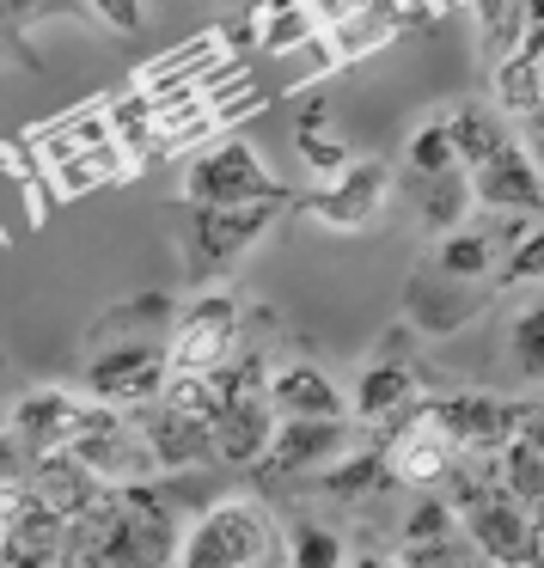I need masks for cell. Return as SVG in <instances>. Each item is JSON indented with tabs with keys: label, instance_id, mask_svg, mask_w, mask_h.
Returning a JSON list of instances; mask_svg holds the SVG:
<instances>
[{
	"label": "cell",
	"instance_id": "obj_1",
	"mask_svg": "<svg viewBox=\"0 0 544 568\" xmlns=\"http://www.w3.org/2000/svg\"><path fill=\"white\" fill-rule=\"evenodd\" d=\"M275 562H288L275 514L251 495H226V501H209L202 514H190L172 568H275Z\"/></svg>",
	"mask_w": 544,
	"mask_h": 568
},
{
	"label": "cell",
	"instance_id": "obj_2",
	"mask_svg": "<svg viewBox=\"0 0 544 568\" xmlns=\"http://www.w3.org/2000/svg\"><path fill=\"white\" fill-rule=\"evenodd\" d=\"M282 209H294V196L251 202V209H184V214H178V257H184V282L190 287L221 282L245 251H258L263 239H270V226L282 221Z\"/></svg>",
	"mask_w": 544,
	"mask_h": 568
},
{
	"label": "cell",
	"instance_id": "obj_3",
	"mask_svg": "<svg viewBox=\"0 0 544 568\" xmlns=\"http://www.w3.org/2000/svg\"><path fill=\"white\" fill-rule=\"evenodd\" d=\"M165 379H172V343H129V336H111V343H87V367H80V392L87 404L104 409H135L160 404Z\"/></svg>",
	"mask_w": 544,
	"mask_h": 568
},
{
	"label": "cell",
	"instance_id": "obj_4",
	"mask_svg": "<svg viewBox=\"0 0 544 568\" xmlns=\"http://www.w3.org/2000/svg\"><path fill=\"white\" fill-rule=\"evenodd\" d=\"M538 416V404H514V397H490V392H453V397H416L397 422L434 428L441 440H453L459 453H502L526 422Z\"/></svg>",
	"mask_w": 544,
	"mask_h": 568
},
{
	"label": "cell",
	"instance_id": "obj_5",
	"mask_svg": "<svg viewBox=\"0 0 544 568\" xmlns=\"http://www.w3.org/2000/svg\"><path fill=\"white\" fill-rule=\"evenodd\" d=\"M288 190L270 178L258 148L239 135H221L184 165V209H251V202H282Z\"/></svg>",
	"mask_w": 544,
	"mask_h": 568
},
{
	"label": "cell",
	"instance_id": "obj_6",
	"mask_svg": "<svg viewBox=\"0 0 544 568\" xmlns=\"http://www.w3.org/2000/svg\"><path fill=\"white\" fill-rule=\"evenodd\" d=\"M74 458H80V470H92V477L104 483V489H129V483H153V477H160V458H153V446L141 440L135 416L104 409V404H87Z\"/></svg>",
	"mask_w": 544,
	"mask_h": 568
},
{
	"label": "cell",
	"instance_id": "obj_7",
	"mask_svg": "<svg viewBox=\"0 0 544 568\" xmlns=\"http://www.w3.org/2000/svg\"><path fill=\"white\" fill-rule=\"evenodd\" d=\"M385 202H392V165L385 160H355L349 172H336L324 190L300 196L294 209L306 214V221L331 226V233H367V226L385 214Z\"/></svg>",
	"mask_w": 544,
	"mask_h": 568
},
{
	"label": "cell",
	"instance_id": "obj_8",
	"mask_svg": "<svg viewBox=\"0 0 544 568\" xmlns=\"http://www.w3.org/2000/svg\"><path fill=\"white\" fill-rule=\"evenodd\" d=\"M239 343V300L233 294H197L178 312L172 331V373H214L233 361Z\"/></svg>",
	"mask_w": 544,
	"mask_h": 568
},
{
	"label": "cell",
	"instance_id": "obj_9",
	"mask_svg": "<svg viewBox=\"0 0 544 568\" xmlns=\"http://www.w3.org/2000/svg\"><path fill=\"white\" fill-rule=\"evenodd\" d=\"M80 416H87V397L62 392V385H43V392H26L7 409V428L26 440L31 465H38V458H50V453H74Z\"/></svg>",
	"mask_w": 544,
	"mask_h": 568
},
{
	"label": "cell",
	"instance_id": "obj_10",
	"mask_svg": "<svg viewBox=\"0 0 544 568\" xmlns=\"http://www.w3.org/2000/svg\"><path fill=\"white\" fill-rule=\"evenodd\" d=\"M471 196L483 214H520V221H544V172L526 160V148H502L490 165L471 172Z\"/></svg>",
	"mask_w": 544,
	"mask_h": 568
},
{
	"label": "cell",
	"instance_id": "obj_11",
	"mask_svg": "<svg viewBox=\"0 0 544 568\" xmlns=\"http://www.w3.org/2000/svg\"><path fill=\"white\" fill-rule=\"evenodd\" d=\"M385 465H392L397 489L441 495L459 465V446L441 440L434 428H416V422H385Z\"/></svg>",
	"mask_w": 544,
	"mask_h": 568
},
{
	"label": "cell",
	"instance_id": "obj_12",
	"mask_svg": "<svg viewBox=\"0 0 544 568\" xmlns=\"http://www.w3.org/2000/svg\"><path fill=\"white\" fill-rule=\"evenodd\" d=\"M397 38V19H392V0H380V7H349L343 19H331V26L312 38V68H349V62H361V55H373V50H385V43Z\"/></svg>",
	"mask_w": 544,
	"mask_h": 568
},
{
	"label": "cell",
	"instance_id": "obj_13",
	"mask_svg": "<svg viewBox=\"0 0 544 568\" xmlns=\"http://www.w3.org/2000/svg\"><path fill=\"white\" fill-rule=\"evenodd\" d=\"M135 428L153 446V458H160V477L165 470L221 465L214 458V422H190V416H172L165 404H148V409H135Z\"/></svg>",
	"mask_w": 544,
	"mask_h": 568
},
{
	"label": "cell",
	"instance_id": "obj_14",
	"mask_svg": "<svg viewBox=\"0 0 544 568\" xmlns=\"http://www.w3.org/2000/svg\"><path fill=\"white\" fill-rule=\"evenodd\" d=\"M343 446H349V422H275L270 458L258 470H270V477H306V470L336 465Z\"/></svg>",
	"mask_w": 544,
	"mask_h": 568
},
{
	"label": "cell",
	"instance_id": "obj_15",
	"mask_svg": "<svg viewBox=\"0 0 544 568\" xmlns=\"http://www.w3.org/2000/svg\"><path fill=\"white\" fill-rule=\"evenodd\" d=\"M270 404L282 422H349V397L336 392V379L312 361L270 373Z\"/></svg>",
	"mask_w": 544,
	"mask_h": 568
},
{
	"label": "cell",
	"instance_id": "obj_16",
	"mask_svg": "<svg viewBox=\"0 0 544 568\" xmlns=\"http://www.w3.org/2000/svg\"><path fill=\"white\" fill-rule=\"evenodd\" d=\"M62 556H68V519L50 514V507L31 495V501L7 519V531H0V568H62Z\"/></svg>",
	"mask_w": 544,
	"mask_h": 568
},
{
	"label": "cell",
	"instance_id": "obj_17",
	"mask_svg": "<svg viewBox=\"0 0 544 568\" xmlns=\"http://www.w3.org/2000/svg\"><path fill=\"white\" fill-rule=\"evenodd\" d=\"M416 397H422V367H410V361H367L361 379H355V392H349V416L397 422Z\"/></svg>",
	"mask_w": 544,
	"mask_h": 568
},
{
	"label": "cell",
	"instance_id": "obj_18",
	"mask_svg": "<svg viewBox=\"0 0 544 568\" xmlns=\"http://www.w3.org/2000/svg\"><path fill=\"white\" fill-rule=\"evenodd\" d=\"M416 270L441 275V282H459V287H477V294H483V287L495 282V270H502V251H495V245H490V233H483V226L471 221L465 233L434 239L429 257H422Z\"/></svg>",
	"mask_w": 544,
	"mask_h": 568
},
{
	"label": "cell",
	"instance_id": "obj_19",
	"mask_svg": "<svg viewBox=\"0 0 544 568\" xmlns=\"http://www.w3.org/2000/svg\"><path fill=\"white\" fill-rule=\"evenodd\" d=\"M26 141H31V153H38V160H50V165H62V160H80V153L111 148V141H117V129H111V99L87 104V111L56 116V123H43L38 135H26Z\"/></svg>",
	"mask_w": 544,
	"mask_h": 568
},
{
	"label": "cell",
	"instance_id": "obj_20",
	"mask_svg": "<svg viewBox=\"0 0 544 568\" xmlns=\"http://www.w3.org/2000/svg\"><path fill=\"white\" fill-rule=\"evenodd\" d=\"M31 495H38L50 514L80 519L104 495V483L92 477V470H80L74 453H50V458H38V465H31Z\"/></svg>",
	"mask_w": 544,
	"mask_h": 568
},
{
	"label": "cell",
	"instance_id": "obj_21",
	"mask_svg": "<svg viewBox=\"0 0 544 568\" xmlns=\"http://www.w3.org/2000/svg\"><path fill=\"white\" fill-rule=\"evenodd\" d=\"M221 62H233V55L221 50V38H214V26H209V31H197L184 50H165L160 62L141 68L135 92H153V99H160V92H184V87H197L202 74H214Z\"/></svg>",
	"mask_w": 544,
	"mask_h": 568
},
{
	"label": "cell",
	"instance_id": "obj_22",
	"mask_svg": "<svg viewBox=\"0 0 544 568\" xmlns=\"http://www.w3.org/2000/svg\"><path fill=\"white\" fill-rule=\"evenodd\" d=\"M178 331V306L172 294H141L129 306H111L99 324H92V343H111V336H129V343H172Z\"/></svg>",
	"mask_w": 544,
	"mask_h": 568
},
{
	"label": "cell",
	"instance_id": "obj_23",
	"mask_svg": "<svg viewBox=\"0 0 544 568\" xmlns=\"http://www.w3.org/2000/svg\"><path fill=\"white\" fill-rule=\"evenodd\" d=\"M446 135H453V153H459L465 172H477V165H490L502 148H514L502 111H490V104H453V111H446Z\"/></svg>",
	"mask_w": 544,
	"mask_h": 568
},
{
	"label": "cell",
	"instance_id": "obj_24",
	"mask_svg": "<svg viewBox=\"0 0 544 568\" xmlns=\"http://www.w3.org/2000/svg\"><path fill=\"white\" fill-rule=\"evenodd\" d=\"M319 489L331 495V501H367V495L397 489V483H392V465H385V440L367 446V453H343L336 465H324V470H319Z\"/></svg>",
	"mask_w": 544,
	"mask_h": 568
},
{
	"label": "cell",
	"instance_id": "obj_25",
	"mask_svg": "<svg viewBox=\"0 0 544 568\" xmlns=\"http://www.w3.org/2000/svg\"><path fill=\"white\" fill-rule=\"evenodd\" d=\"M471 209H477V196H471V172H446V178H429L422 184V233L429 239H446V233H465L471 226Z\"/></svg>",
	"mask_w": 544,
	"mask_h": 568
},
{
	"label": "cell",
	"instance_id": "obj_26",
	"mask_svg": "<svg viewBox=\"0 0 544 568\" xmlns=\"http://www.w3.org/2000/svg\"><path fill=\"white\" fill-rule=\"evenodd\" d=\"M129 153L117 148H99V153H80V160H62V165H50V190L62 202H74V196H87V190H104V184H129Z\"/></svg>",
	"mask_w": 544,
	"mask_h": 568
},
{
	"label": "cell",
	"instance_id": "obj_27",
	"mask_svg": "<svg viewBox=\"0 0 544 568\" xmlns=\"http://www.w3.org/2000/svg\"><path fill=\"white\" fill-rule=\"evenodd\" d=\"M294 153H300V165H306L312 178H336V172H349V165H355V153H349V141L331 129L324 104H306V111H300V123H294Z\"/></svg>",
	"mask_w": 544,
	"mask_h": 568
},
{
	"label": "cell",
	"instance_id": "obj_28",
	"mask_svg": "<svg viewBox=\"0 0 544 568\" xmlns=\"http://www.w3.org/2000/svg\"><path fill=\"white\" fill-rule=\"evenodd\" d=\"M319 31H324L319 7H312V0H288V7H263L258 43L270 55H300V50H312V38H319Z\"/></svg>",
	"mask_w": 544,
	"mask_h": 568
},
{
	"label": "cell",
	"instance_id": "obj_29",
	"mask_svg": "<svg viewBox=\"0 0 544 568\" xmlns=\"http://www.w3.org/2000/svg\"><path fill=\"white\" fill-rule=\"evenodd\" d=\"M282 544H288V568H349L343 531L324 526V519H288Z\"/></svg>",
	"mask_w": 544,
	"mask_h": 568
},
{
	"label": "cell",
	"instance_id": "obj_30",
	"mask_svg": "<svg viewBox=\"0 0 544 568\" xmlns=\"http://www.w3.org/2000/svg\"><path fill=\"white\" fill-rule=\"evenodd\" d=\"M495 483H502V495H514L520 507L544 501V453L526 440V434H514V440L495 453Z\"/></svg>",
	"mask_w": 544,
	"mask_h": 568
},
{
	"label": "cell",
	"instance_id": "obj_31",
	"mask_svg": "<svg viewBox=\"0 0 544 568\" xmlns=\"http://www.w3.org/2000/svg\"><path fill=\"white\" fill-rule=\"evenodd\" d=\"M507 361L526 385H544V294L526 300L507 324Z\"/></svg>",
	"mask_w": 544,
	"mask_h": 568
},
{
	"label": "cell",
	"instance_id": "obj_32",
	"mask_svg": "<svg viewBox=\"0 0 544 568\" xmlns=\"http://www.w3.org/2000/svg\"><path fill=\"white\" fill-rule=\"evenodd\" d=\"M495 111H507V116H538L544 111V68H532V62H520V55H507L502 68H495Z\"/></svg>",
	"mask_w": 544,
	"mask_h": 568
},
{
	"label": "cell",
	"instance_id": "obj_33",
	"mask_svg": "<svg viewBox=\"0 0 544 568\" xmlns=\"http://www.w3.org/2000/svg\"><path fill=\"white\" fill-rule=\"evenodd\" d=\"M483 26V62L490 68H502L507 55L520 50V38H526V7H514V0H490V7H477V13H471Z\"/></svg>",
	"mask_w": 544,
	"mask_h": 568
},
{
	"label": "cell",
	"instance_id": "obj_34",
	"mask_svg": "<svg viewBox=\"0 0 544 568\" xmlns=\"http://www.w3.org/2000/svg\"><path fill=\"white\" fill-rule=\"evenodd\" d=\"M453 538H465L453 501L446 495H416V507L404 514V550H434V544H453Z\"/></svg>",
	"mask_w": 544,
	"mask_h": 568
},
{
	"label": "cell",
	"instance_id": "obj_35",
	"mask_svg": "<svg viewBox=\"0 0 544 568\" xmlns=\"http://www.w3.org/2000/svg\"><path fill=\"white\" fill-rule=\"evenodd\" d=\"M404 160H410V172H416L422 184H429V178H446V172H465V165H459V153H453V135H446V111L429 116V123L410 135Z\"/></svg>",
	"mask_w": 544,
	"mask_h": 568
},
{
	"label": "cell",
	"instance_id": "obj_36",
	"mask_svg": "<svg viewBox=\"0 0 544 568\" xmlns=\"http://www.w3.org/2000/svg\"><path fill=\"white\" fill-rule=\"evenodd\" d=\"M160 404L172 409V416H190V422H214L221 416V392H214L209 373H172L160 392Z\"/></svg>",
	"mask_w": 544,
	"mask_h": 568
},
{
	"label": "cell",
	"instance_id": "obj_37",
	"mask_svg": "<svg viewBox=\"0 0 544 568\" xmlns=\"http://www.w3.org/2000/svg\"><path fill=\"white\" fill-rule=\"evenodd\" d=\"M495 282H544V221L532 226V233H526V239H520V245L502 257Z\"/></svg>",
	"mask_w": 544,
	"mask_h": 568
},
{
	"label": "cell",
	"instance_id": "obj_38",
	"mask_svg": "<svg viewBox=\"0 0 544 568\" xmlns=\"http://www.w3.org/2000/svg\"><path fill=\"white\" fill-rule=\"evenodd\" d=\"M19 483H31V453L13 428H0V489H19Z\"/></svg>",
	"mask_w": 544,
	"mask_h": 568
},
{
	"label": "cell",
	"instance_id": "obj_39",
	"mask_svg": "<svg viewBox=\"0 0 544 568\" xmlns=\"http://www.w3.org/2000/svg\"><path fill=\"white\" fill-rule=\"evenodd\" d=\"M92 13H99L111 31H123V38H135V31L148 26V7H141V0H99Z\"/></svg>",
	"mask_w": 544,
	"mask_h": 568
},
{
	"label": "cell",
	"instance_id": "obj_40",
	"mask_svg": "<svg viewBox=\"0 0 544 568\" xmlns=\"http://www.w3.org/2000/svg\"><path fill=\"white\" fill-rule=\"evenodd\" d=\"M392 19H397V31H434L446 19V7H392Z\"/></svg>",
	"mask_w": 544,
	"mask_h": 568
},
{
	"label": "cell",
	"instance_id": "obj_41",
	"mask_svg": "<svg viewBox=\"0 0 544 568\" xmlns=\"http://www.w3.org/2000/svg\"><path fill=\"white\" fill-rule=\"evenodd\" d=\"M31 19H43V7H7L0 0V43H13L19 26H31Z\"/></svg>",
	"mask_w": 544,
	"mask_h": 568
},
{
	"label": "cell",
	"instance_id": "obj_42",
	"mask_svg": "<svg viewBox=\"0 0 544 568\" xmlns=\"http://www.w3.org/2000/svg\"><path fill=\"white\" fill-rule=\"evenodd\" d=\"M349 568H392V562L380 550H361V556H349Z\"/></svg>",
	"mask_w": 544,
	"mask_h": 568
},
{
	"label": "cell",
	"instance_id": "obj_43",
	"mask_svg": "<svg viewBox=\"0 0 544 568\" xmlns=\"http://www.w3.org/2000/svg\"><path fill=\"white\" fill-rule=\"evenodd\" d=\"M526 514H532V531H538V544H544V501H538V507H526Z\"/></svg>",
	"mask_w": 544,
	"mask_h": 568
},
{
	"label": "cell",
	"instance_id": "obj_44",
	"mask_svg": "<svg viewBox=\"0 0 544 568\" xmlns=\"http://www.w3.org/2000/svg\"><path fill=\"white\" fill-rule=\"evenodd\" d=\"M526 19H532V26H544V0H532V7H526Z\"/></svg>",
	"mask_w": 544,
	"mask_h": 568
},
{
	"label": "cell",
	"instance_id": "obj_45",
	"mask_svg": "<svg viewBox=\"0 0 544 568\" xmlns=\"http://www.w3.org/2000/svg\"><path fill=\"white\" fill-rule=\"evenodd\" d=\"M0 428H7V416H0Z\"/></svg>",
	"mask_w": 544,
	"mask_h": 568
}]
</instances>
